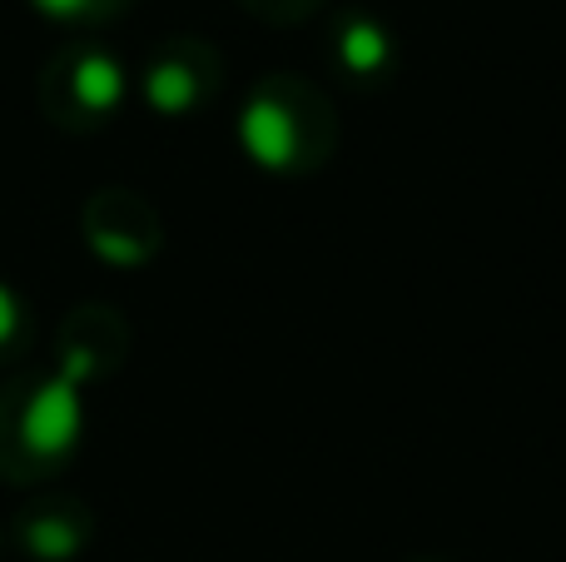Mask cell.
<instances>
[{
    "label": "cell",
    "mask_w": 566,
    "mask_h": 562,
    "mask_svg": "<svg viewBox=\"0 0 566 562\" xmlns=\"http://www.w3.org/2000/svg\"><path fill=\"white\" fill-rule=\"evenodd\" d=\"M348 55H353V65H378L382 35H378L373 25H353V30H348Z\"/></svg>",
    "instance_id": "3957f363"
},
{
    "label": "cell",
    "mask_w": 566,
    "mask_h": 562,
    "mask_svg": "<svg viewBox=\"0 0 566 562\" xmlns=\"http://www.w3.org/2000/svg\"><path fill=\"white\" fill-rule=\"evenodd\" d=\"M15 324H20V309H15V299H10V289H0V344L15 334Z\"/></svg>",
    "instance_id": "277c9868"
},
{
    "label": "cell",
    "mask_w": 566,
    "mask_h": 562,
    "mask_svg": "<svg viewBox=\"0 0 566 562\" xmlns=\"http://www.w3.org/2000/svg\"><path fill=\"white\" fill-rule=\"evenodd\" d=\"M75 424H80L75 394H70L65 384H55L35 398V408H30V444L55 454V448H65L70 438H75Z\"/></svg>",
    "instance_id": "6da1fadb"
},
{
    "label": "cell",
    "mask_w": 566,
    "mask_h": 562,
    "mask_svg": "<svg viewBox=\"0 0 566 562\" xmlns=\"http://www.w3.org/2000/svg\"><path fill=\"white\" fill-rule=\"evenodd\" d=\"M75 85H80V95L90 100V105H109V100L119 95V70L109 65V60H85L80 65V75H75Z\"/></svg>",
    "instance_id": "7a4b0ae2"
},
{
    "label": "cell",
    "mask_w": 566,
    "mask_h": 562,
    "mask_svg": "<svg viewBox=\"0 0 566 562\" xmlns=\"http://www.w3.org/2000/svg\"><path fill=\"white\" fill-rule=\"evenodd\" d=\"M40 10H50V15H80V10L90 6V0H35Z\"/></svg>",
    "instance_id": "5b68a950"
}]
</instances>
